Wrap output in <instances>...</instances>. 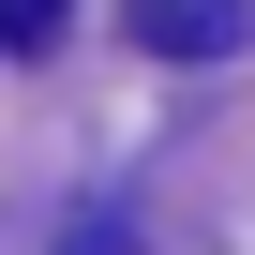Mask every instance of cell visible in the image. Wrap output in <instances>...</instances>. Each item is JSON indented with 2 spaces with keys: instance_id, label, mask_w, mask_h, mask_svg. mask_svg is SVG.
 <instances>
[{
  "instance_id": "cell-2",
  "label": "cell",
  "mask_w": 255,
  "mask_h": 255,
  "mask_svg": "<svg viewBox=\"0 0 255 255\" xmlns=\"http://www.w3.org/2000/svg\"><path fill=\"white\" fill-rule=\"evenodd\" d=\"M0 45H60V0H0Z\"/></svg>"
},
{
  "instance_id": "cell-1",
  "label": "cell",
  "mask_w": 255,
  "mask_h": 255,
  "mask_svg": "<svg viewBox=\"0 0 255 255\" xmlns=\"http://www.w3.org/2000/svg\"><path fill=\"white\" fill-rule=\"evenodd\" d=\"M255 30V0H135V45H165V60H225Z\"/></svg>"
}]
</instances>
